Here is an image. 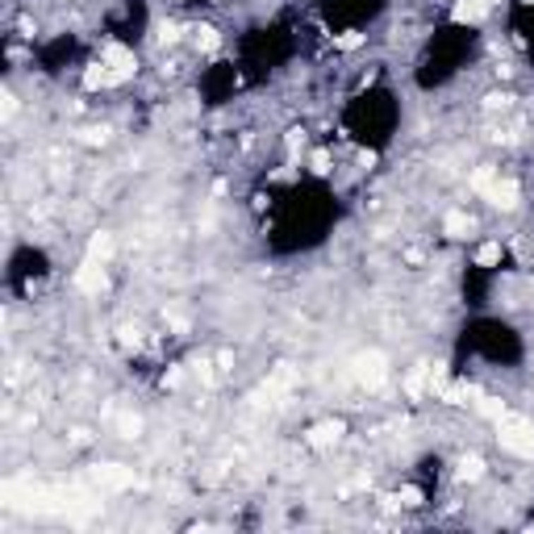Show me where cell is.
Masks as SVG:
<instances>
[{
    "label": "cell",
    "mask_w": 534,
    "mask_h": 534,
    "mask_svg": "<svg viewBox=\"0 0 534 534\" xmlns=\"http://www.w3.org/2000/svg\"><path fill=\"white\" fill-rule=\"evenodd\" d=\"M497 443L518 459H534V422L518 417V413H505L497 422Z\"/></svg>",
    "instance_id": "1"
},
{
    "label": "cell",
    "mask_w": 534,
    "mask_h": 534,
    "mask_svg": "<svg viewBox=\"0 0 534 534\" xmlns=\"http://www.w3.org/2000/svg\"><path fill=\"white\" fill-rule=\"evenodd\" d=\"M355 380L363 384V388H384V380H388V359L380 355V351H363V355L355 359Z\"/></svg>",
    "instance_id": "2"
},
{
    "label": "cell",
    "mask_w": 534,
    "mask_h": 534,
    "mask_svg": "<svg viewBox=\"0 0 534 534\" xmlns=\"http://www.w3.org/2000/svg\"><path fill=\"white\" fill-rule=\"evenodd\" d=\"M105 67H109V84H126L134 76V50L126 46H105Z\"/></svg>",
    "instance_id": "3"
},
{
    "label": "cell",
    "mask_w": 534,
    "mask_h": 534,
    "mask_svg": "<svg viewBox=\"0 0 534 534\" xmlns=\"http://www.w3.org/2000/svg\"><path fill=\"white\" fill-rule=\"evenodd\" d=\"M76 288H80V292H88V297H100V292L109 288V271H105V263L84 259V267L76 271Z\"/></svg>",
    "instance_id": "4"
},
{
    "label": "cell",
    "mask_w": 534,
    "mask_h": 534,
    "mask_svg": "<svg viewBox=\"0 0 534 534\" xmlns=\"http://www.w3.org/2000/svg\"><path fill=\"white\" fill-rule=\"evenodd\" d=\"M92 480L105 485V489H130L134 468H126V463H96V468H92Z\"/></svg>",
    "instance_id": "5"
},
{
    "label": "cell",
    "mask_w": 534,
    "mask_h": 534,
    "mask_svg": "<svg viewBox=\"0 0 534 534\" xmlns=\"http://www.w3.org/2000/svg\"><path fill=\"white\" fill-rule=\"evenodd\" d=\"M518 196H522V188L514 184V179H497L489 192L492 209H501V213H509V209H518Z\"/></svg>",
    "instance_id": "6"
},
{
    "label": "cell",
    "mask_w": 534,
    "mask_h": 534,
    "mask_svg": "<svg viewBox=\"0 0 534 534\" xmlns=\"http://www.w3.org/2000/svg\"><path fill=\"white\" fill-rule=\"evenodd\" d=\"M451 17H455L459 25H480V21L489 17V0H459V4L451 8Z\"/></svg>",
    "instance_id": "7"
},
{
    "label": "cell",
    "mask_w": 534,
    "mask_h": 534,
    "mask_svg": "<svg viewBox=\"0 0 534 534\" xmlns=\"http://www.w3.org/2000/svg\"><path fill=\"white\" fill-rule=\"evenodd\" d=\"M343 430H347V426H343L338 417H334V422H317V426L309 430V446L326 451V446H334L338 439H343Z\"/></svg>",
    "instance_id": "8"
},
{
    "label": "cell",
    "mask_w": 534,
    "mask_h": 534,
    "mask_svg": "<svg viewBox=\"0 0 534 534\" xmlns=\"http://www.w3.org/2000/svg\"><path fill=\"white\" fill-rule=\"evenodd\" d=\"M480 476H485V459H480V455H463L459 468H455V480H459V485H476Z\"/></svg>",
    "instance_id": "9"
},
{
    "label": "cell",
    "mask_w": 534,
    "mask_h": 534,
    "mask_svg": "<svg viewBox=\"0 0 534 534\" xmlns=\"http://www.w3.org/2000/svg\"><path fill=\"white\" fill-rule=\"evenodd\" d=\"M113 251H117L113 234H92V238H88V259H96V263H109V259H113Z\"/></svg>",
    "instance_id": "10"
},
{
    "label": "cell",
    "mask_w": 534,
    "mask_h": 534,
    "mask_svg": "<svg viewBox=\"0 0 534 534\" xmlns=\"http://www.w3.org/2000/svg\"><path fill=\"white\" fill-rule=\"evenodd\" d=\"M443 230H446V238H468V230H472V218L463 213V209H451L443 218Z\"/></svg>",
    "instance_id": "11"
},
{
    "label": "cell",
    "mask_w": 534,
    "mask_h": 534,
    "mask_svg": "<svg viewBox=\"0 0 534 534\" xmlns=\"http://www.w3.org/2000/svg\"><path fill=\"white\" fill-rule=\"evenodd\" d=\"M426 384H430V363H417V367L405 376V393H409V397H422Z\"/></svg>",
    "instance_id": "12"
},
{
    "label": "cell",
    "mask_w": 534,
    "mask_h": 534,
    "mask_svg": "<svg viewBox=\"0 0 534 534\" xmlns=\"http://www.w3.org/2000/svg\"><path fill=\"white\" fill-rule=\"evenodd\" d=\"M84 88H88V92L109 88V67H105V59H100V63H88V67H84Z\"/></svg>",
    "instance_id": "13"
},
{
    "label": "cell",
    "mask_w": 534,
    "mask_h": 534,
    "mask_svg": "<svg viewBox=\"0 0 534 534\" xmlns=\"http://www.w3.org/2000/svg\"><path fill=\"white\" fill-rule=\"evenodd\" d=\"M497 167H476V172H472V192H480V196H489L492 192V184H497Z\"/></svg>",
    "instance_id": "14"
},
{
    "label": "cell",
    "mask_w": 534,
    "mask_h": 534,
    "mask_svg": "<svg viewBox=\"0 0 534 534\" xmlns=\"http://www.w3.org/2000/svg\"><path fill=\"white\" fill-rule=\"evenodd\" d=\"M476 409H480V417H489V422H501V417H505V400L501 397H480Z\"/></svg>",
    "instance_id": "15"
},
{
    "label": "cell",
    "mask_w": 534,
    "mask_h": 534,
    "mask_svg": "<svg viewBox=\"0 0 534 534\" xmlns=\"http://www.w3.org/2000/svg\"><path fill=\"white\" fill-rule=\"evenodd\" d=\"M196 46H201L205 54H213V50L222 46V34H218L213 25H201V30H196Z\"/></svg>",
    "instance_id": "16"
},
{
    "label": "cell",
    "mask_w": 534,
    "mask_h": 534,
    "mask_svg": "<svg viewBox=\"0 0 534 534\" xmlns=\"http://www.w3.org/2000/svg\"><path fill=\"white\" fill-rule=\"evenodd\" d=\"M476 263H480V267H492V263H501V242H485V247L476 251Z\"/></svg>",
    "instance_id": "17"
},
{
    "label": "cell",
    "mask_w": 534,
    "mask_h": 534,
    "mask_svg": "<svg viewBox=\"0 0 534 534\" xmlns=\"http://www.w3.org/2000/svg\"><path fill=\"white\" fill-rule=\"evenodd\" d=\"M155 42H159V46H172V42H179V25H176V21H163V25L155 30Z\"/></svg>",
    "instance_id": "18"
},
{
    "label": "cell",
    "mask_w": 534,
    "mask_h": 534,
    "mask_svg": "<svg viewBox=\"0 0 534 534\" xmlns=\"http://www.w3.org/2000/svg\"><path fill=\"white\" fill-rule=\"evenodd\" d=\"M509 105H514V96H509V92H489V96H485V109H489V113L509 109Z\"/></svg>",
    "instance_id": "19"
},
{
    "label": "cell",
    "mask_w": 534,
    "mask_h": 534,
    "mask_svg": "<svg viewBox=\"0 0 534 534\" xmlns=\"http://www.w3.org/2000/svg\"><path fill=\"white\" fill-rule=\"evenodd\" d=\"M334 46H338V50H359V46H363V34H359V30H347V34L334 38Z\"/></svg>",
    "instance_id": "20"
},
{
    "label": "cell",
    "mask_w": 534,
    "mask_h": 534,
    "mask_svg": "<svg viewBox=\"0 0 534 534\" xmlns=\"http://www.w3.org/2000/svg\"><path fill=\"white\" fill-rule=\"evenodd\" d=\"M397 497H400V505H405V509H417V505H422V489H413V485H405Z\"/></svg>",
    "instance_id": "21"
},
{
    "label": "cell",
    "mask_w": 534,
    "mask_h": 534,
    "mask_svg": "<svg viewBox=\"0 0 534 534\" xmlns=\"http://www.w3.org/2000/svg\"><path fill=\"white\" fill-rule=\"evenodd\" d=\"M84 142H88V146H105V142H109V130H105V126H92V130H84Z\"/></svg>",
    "instance_id": "22"
},
{
    "label": "cell",
    "mask_w": 534,
    "mask_h": 534,
    "mask_svg": "<svg viewBox=\"0 0 534 534\" xmlns=\"http://www.w3.org/2000/svg\"><path fill=\"white\" fill-rule=\"evenodd\" d=\"M121 434L126 439H138L142 434V417H121Z\"/></svg>",
    "instance_id": "23"
},
{
    "label": "cell",
    "mask_w": 534,
    "mask_h": 534,
    "mask_svg": "<svg viewBox=\"0 0 534 534\" xmlns=\"http://www.w3.org/2000/svg\"><path fill=\"white\" fill-rule=\"evenodd\" d=\"M313 172H317V176H326V172H330V155H326V150H313Z\"/></svg>",
    "instance_id": "24"
},
{
    "label": "cell",
    "mask_w": 534,
    "mask_h": 534,
    "mask_svg": "<svg viewBox=\"0 0 534 534\" xmlns=\"http://www.w3.org/2000/svg\"><path fill=\"white\" fill-rule=\"evenodd\" d=\"M184 384V367H172L167 376H163V388H179Z\"/></svg>",
    "instance_id": "25"
},
{
    "label": "cell",
    "mask_w": 534,
    "mask_h": 534,
    "mask_svg": "<svg viewBox=\"0 0 534 534\" xmlns=\"http://www.w3.org/2000/svg\"><path fill=\"white\" fill-rule=\"evenodd\" d=\"M71 443L88 446V443H92V430H84V426H76V430H71Z\"/></svg>",
    "instance_id": "26"
},
{
    "label": "cell",
    "mask_w": 534,
    "mask_h": 534,
    "mask_svg": "<svg viewBox=\"0 0 534 534\" xmlns=\"http://www.w3.org/2000/svg\"><path fill=\"white\" fill-rule=\"evenodd\" d=\"M0 100H4V117H13V113H17V96H13V92H4Z\"/></svg>",
    "instance_id": "27"
},
{
    "label": "cell",
    "mask_w": 534,
    "mask_h": 534,
    "mask_svg": "<svg viewBox=\"0 0 534 534\" xmlns=\"http://www.w3.org/2000/svg\"><path fill=\"white\" fill-rule=\"evenodd\" d=\"M284 142H288V150L297 155V150H301V130H288V138H284Z\"/></svg>",
    "instance_id": "28"
},
{
    "label": "cell",
    "mask_w": 534,
    "mask_h": 534,
    "mask_svg": "<svg viewBox=\"0 0 534 534\" xmlns=\"http://www.w3.org/2000/svg\"><path fill=\"white\" fill-rule=\"evenodd\" d=\"M121 343H126V347H138V330H130V326H126V330H121Z\"/></svg>",
    "instance_id": "29"
},
{
    "label": "cell",
    "mask_w": 534,
    "mask_h": 534,
    "mask_svg": "<svg viewBox=\"0 0 534 534\" xmlns=\"http://www.w3.org/2000/svg\"><path fill=\"white\" fill-rule=\"evenodd\" d=\"M489 4H497V0H489Z\"/></svg>",
    "instance_id": "30"
}]
</instances>
